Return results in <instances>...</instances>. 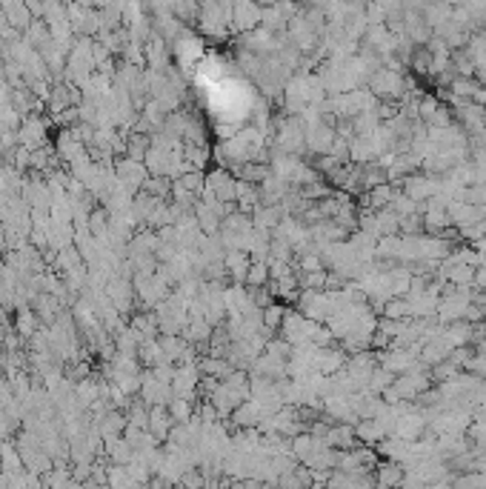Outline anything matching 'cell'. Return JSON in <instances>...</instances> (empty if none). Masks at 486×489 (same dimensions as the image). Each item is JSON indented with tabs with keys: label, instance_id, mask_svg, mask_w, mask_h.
Instances as JSON below:
<instances>
[]
</instances>
